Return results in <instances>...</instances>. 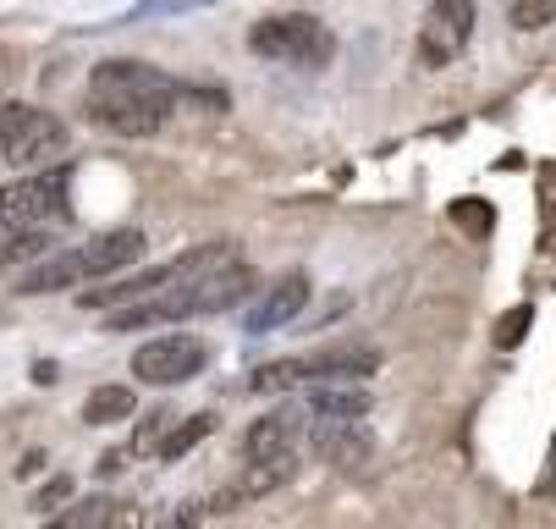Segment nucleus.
Masks as SVG:
<instances>
[{
    "label": "nucleus",
    "instance_id": "nucleus-15",
    "mask_svg": "<svg viewBox=\"0 0 556 529\" xmlns=\"http://www.w3.org/2000/svg\"><path fill=\"white\" fill-rule=\"evenodd\" d=\"M298 475V458L292 452H276V458H260V464H249V475H243V496H270V491H281L287 480Z\"/></svg>",
    "mask_w": 556,
    "mask_h": 529
},
{
    "label": "nucleus",
    "instance_id": "nucleus-18",
    "mask_svg": "<svg viewBox=\"0 0 556 529\" xmlns=\"http://www.w3.org/2000/svg\"><path fill=\"white\" fill-rule=\"evenodd\" d=\"M507 17H513V28H518V34H540V28H551V23H556V0H513Z\"/></svg>",
    "mask_w": 556,
    "mask_h": 529
},
{
    "label": "nucleus",
    "instance_id": "nucleus-22",
    "mask_svg": "<svg viewBox=\"0 0 556 529\" xmlns=\"http://www.w3.org/2000/svg\"><path fill=\"white\" fill-rule=\"evenodd\" d=\"M89 507H94V502H84V507H72V513H55V518H50L45 529H84V518H89Z\"/></svg>",
    "mask_w": 556,
    "mask_h": 529
},
{
    "label": "nucleus",
    "instance_id": "nucleus-17",
    "mask_svg": "<svg viewBox=\"0 0 556 529\" xmlns=\"http://www.w3.org/2000/svg\"><path fill=\"white\" fill-rule=\"evenodd\" d=\"M210 430H215V414L182 419L177 430H166V441H161V446H154V458H166V464H172V458H182V452H193V446H199V441H204Z\"/></svg>",
    "mask_w": 556,
    "mask_h": 529
},
{
    "label": "nucleus",
    "instance_id": "nucleus-11",
    "mask_svg": "<svg viewBox=\"0 0 556 529\" xmlns=\"http://www.w3.org/2000/svg\"><path fill=\"white\" fill-rule=\"evenodd\" d=\"M292 436H298V414L292 408H276L265 419H254L243 430V464H260V458H276V452H292Z\"/></svg>",
    "mask_w": 556,
    "mask_h": 529
},
{
    "label": "nucleus",
    "instance_id": "nucleus-2",
    "mask_svg": "<svg viewBox=\"0 0 556 529\" xmlns=\"http://www.w3.org/2000/svg\"><path fill=\"white\" fill-rule=\"evenodd\" d=\"M254 265L249 260H231V265H215V270H199V276H182L177 287L143 298V304H127L111 315V331H143V326H166V320H188V315H220L231 304H243L254 292Z\"/></svg>",
    "mask_w": 556,
    "mask_h": 529
},
{
    "label": "nucleus",
    "instance_id": "nucleus-4",
    "mask_svg": "<svg viewBox=\"0 0 556 529\" xmlns=\"http://www.w3.org/2000/svg\"><path fill=\"white\" fill-rule=\"evenodd\" d=\"M66 122L28 105V100H7L0 105V161H7L12 172H45L66 155Z\"/></svg>",
    "mask_w": 556,
    "mask_h": 529
},
{
    "label": "nucleus",
    "instance_id": "nucleus-7",
    "mask_svg": "<svg viewBox=\"0 0 556 529\" xmlns=\"http://www.w3.org/2000/svg\"><path fill=\"white\" fill-rule=\"evenodd\" d=\"M473 17H480V0H430V12L419 23V61L452 66L463 45L473 39Z\"/></svg>",
    "mask_w": 556,
    "mask_h": 529
},
{
    "label": "nucleus",
    "instance_id": "nucleus-16",
    "mask_svg": "<svg viewBox=\"0 0 556 529\" xmlns=\"http://www.w3.org/2000/svg\"><path fill=\"white\" fill-rule=\"evenodd\" d=\"M138 408V398L127 392V387H100L89 403H84V425H116V419H127Z\"/></svg>",
    "mask_w": 556,
    "mask_h": 529
},
{
    "label": "nucleus",
    "instance_id": "nucleus-9",
    "mask_svg": "<svg viewBox=\"0 0 556 529\" xmlns=\"http://www.w3.org/2000/svg\"><path fill=\"white\" fill-rule=\"evenodd\" d=\"M143 249H149V238L138 232V226H116V232H100L72 254H77V276L84 281H116L143 260Z\"/></svg>",
    "mask_w": 556,
    "mask_h": 529
},
{
    "label": "nucleus",
    "instance_id": "nucleus-6",
    "mask_svg": "<svg viewBox=\"0 0 556 529\" xmlns=\"http://www.w3.org/2000/svg\"><path fill=\"white\" fill-rule=\"evenodd\" d=\"M254 55L265 61H292V66H326L331 61V34L314 23L308 12H276V17H260L254 34H249Z\"/></svg>",
    "mask_w": 556,
    "mask_h": 529
},
{
    "label": "nucleus",
    "instance_id": "nucleus-14",
    "mask_svg": "<svg viewBox=\"0 0 556 529\" xmlns=\"http://www.w3.org/2000/svg\"><path fill=\"white\" fill-rule=\"evenodd\" d=\"M320 458L337 464V469L364 464V458H369V430H358V425H348V419H331V425L320 430Z\"/></svg>",
    "mask_w": 556,
    "mask_h": 529
},
{
    "label": "nucleus",
    "instance_id": "nucleus-20",
    "mask_svg": "<svg viewBox=\"0 0 556 529\" xmlns=\"http://www.w3.org/2000/svg\"><path fill=\"white\" fill-rule=\"evenodd\" d=\"M166 430H172V425H166V408H154L149 419H138V436H132V458H149V452L166 441Z\"/></svg>",
    "mask_w": 556,
    "mask_h": 529
},
{
    "label": "nucleus",
    "instance_id": "nucleus-3",
    "mask_svg": "<svg viewBox=\"0 0 556 529\" xmlns=\"http://www.w3.org/2000/svg\"><path fill=\"white\" fill-rule=\"evenodd\" d=\"M380 369V353L369 348H337V353H303V358H276L249 375L254 398H281L292 387H331V381H364Z\"/></svg>",
    "mask_w": 556,
    "mask_h": 529
},
{
    "label": "nucleus",
    "instance_id": "nucleus-10",
    "mask_svg": "<svg viewBox=\"0 0 556 529\" xmlns=\"http://www.w3.org/2000/svg\"><path fill=\"white\" fill-rule=\"evenodd\" d=\"M298 310H308V276H303V270L281 276V281L260 298L254 315H249V331H276V326L298 320Z\"/></svg>",
    "mask_w": 556,
    "mask_h": 529
},
{
    "label": "nucleus",
    "instance_id": "nucleus-12",
    "mask_svg": "<svg viewBox=\"0 0 556 529\" xmlns=\"http://www.w3.org/2000/svg\"><path fill=\"white\" fill-rule=\"evenodd\" d=\"M66 287H84L72 249H50L45 260H34V265L17 276V292H66Z\"/></svg>",
    "mask_w": 556,
    "mask_h": 529
},
{
    "label": "nucleus",
    "instance_id": "nucleus-5",
    "mask_svg": "<svg viewBox=\"0 0 556 529\" xmlns=\"http://www.w3.org/2000/svg\"><path fill=\"white\" fill-rule=\"evenodd\" d=\"M72 204V166H45L0 188V232H55Z\"/></svg>",
    "mask_w": 556,
    "mask_h": 529
},
{
    "label": "nucleus",
    "instance_id": "nucleus-23",
    "mask_svg": "<svg viewBox=\"0 0 556 529\" xmlns=\"http://www.w3.org/2000/svg\"><path fill=\"white\" fill-rule=\"evenodd\" d=\"M523 326H529V310H518V315H513V326H502V348H507V342H518V331H523Z\"/></svg>",
    "mask_w": 556,
    "mask_h": 529
},
{
    "label": "nucleus",
    "instance_id": "nucleus-21",
    "mask_svg": "<svg viewBox=\"0 0 556 529\" xmlns=\"http://www.w3.org/2000/svg\"><path fill=\"white\" fill-rule=\"evenodd\" d=\"M199 524H204V502H199V496H188V502H177V507H172V518H166V524H154V529H199Z\"/></svg>",
    "mask_w": 556,
    "mask_h": 529
},
{
    "label": "nucleus",
    "instance_id": "nucleus-19",
    "mask_svg": "<svg viewBox=\"0 0 556 529\" xmlns=\"http://www.w3.org/2000/svg\"><path fill=\"white\" fill-rule=\"evenodd\" d=\"M72 496H77V480H72V475H50V480L28 496V507H34V513H55V507H66Z\"/></svg>",
    "mask_w": 556,
    "mask_h": 529
},
{
    "label": "nucleus",
    "instance_id": "nucleus-13",
    "mask_svg": "<svg viewBox=\"0 0 556 529\" xmlns=\"http://www.w3.org/2000/svg\"><path fill=\"white\" fill-rule=\"evenodd\" d=\"M369 392L364 387H342V381H331V387H308V398H303V408L308 414H320V419H364L369 414Z\"/></svg>",
    "mask_w": 556,
    "mask_h": 529
},
{
    "label": "nucleus",
    "instance_id": "nucleus-8",
    "mask_svg": "<svg viewBox=\"0 0 556 529\" xmlns=\"http://www.w3.org/2000/svg\"><path fill=\"white\" fill-rule=\"evenodd\" d=\"M210 364V348L199 337H154L132 353V375L143 387H182Z\"/></svg>",
    "mask_w": 556,
    "mask_h": 529
},
{
    "label": "nucleus",
    "instance_id": "nucleus-1",
    "mask_svg": "<svg viewBox=\"0 0 556 529\" xmlns=\"http://www.w3.org/2000/svg\"><path fill=\"white\" fill-rule=\"evenodd\" d=\"M177 100H182V84L166 78L161 66H149V61H100L94 78H89L84 111L105 133L154 138V133H166Z\"/></svg>",
    "mask_w": 556,
    "mask_h": 529
}]
</instances>
